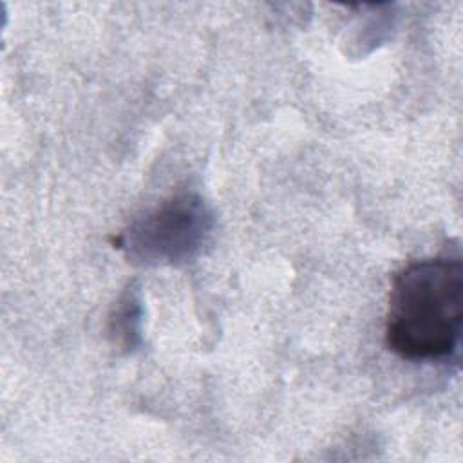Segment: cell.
<instances>
[{"mask_svg": "<svg viewBox=\"0 0 463 463\" xmlns=\"http://www.w3.org/2000/svg\"><path fill=\"white\" fill-rule=\"evenodd\" d=\"M212 228L213 215L206 203L181 194L134 221L114 244L137 264H181L201 251Z\"/></svg>", "mask_w": 463, "mask_h": 463, "instance_id": "cell-2", "label": "cell"}, {"mask_svg": "<svg viewBox=\"0 0 463 463\" xmlns=\"http://www.w3.org/2000/svg\"><path fill=\"white\" fill-rule=\"evenodd\" d=\"M139 322V304L132 295L125 297L123 306L116 313V318H112V333L118 335V338H125V342H132V335L137 331Z\"/></svg>", "mask_w": 463, "mask_h": 463, "instance_id": "cell-3", "label": "cell"}, {"mask_svg": "<svg viewBox=\"0 0 463 463\" xmlns=\"http://www.w3.org/2000/svg\"><path fill=\"white\" fill-rule=\"evenodd\" d=\"M463 326V262L436 257L412 262L392 277L385 344L411 362L450 360Z\"/></svg>", "mask_w": 463, "mask_h": 463, "instance_id": "cell-1", "label": "cell"}]
</instances>
